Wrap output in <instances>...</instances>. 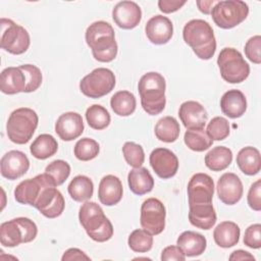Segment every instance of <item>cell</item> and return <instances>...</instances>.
<instances>
[{
	"instance_id": "cell-8",
	"label": "cell",
	"mask_w": 261,
	"mask_h": 261,
	"mask_svg": "<svg viewBox=\"0 0 261 261\" xmlns=\"http://www.w3.org/2000/svg\"><path fill=\"white\" fill-rule=\"evenodd\" d=\"M212 19L221 29L228 30L243 22L249 14V6L241 0L217 1L212 7Z\"/></svg>"
},
{
	"instance_id": "cell-13",
	"label": "cell",
	"mask_w": 261,
	"mask_h": 261,
	"mask_svg": "<svg viewBox=\"0 0 261 261\" xmlns=\"http://www.w3.org/2000/svg\"><path fill=\"white\" fill-rule=\"evenodd\" d=\"M213 194L214 182L210 175L199 172L191 177L188 184L189 206L212 203Z\"/></svg>"
},
{
	"instance_id": "cell-23",
	"label": "cell",
	"mask_w": 261,
	"mask_h": 261,
	"mask_svg": "<svg viewBox=\"0 0 261 261\" xmlns=\"http://www.w3.org/2000/svg\"><path fill=\"white\" fill-rule=\"evenodd\" d=\"M27 77L22 69L17 67H7L2 70L0 76V90L7 95H14L25 92Z\"/></svg>"
},
{
	"instance_id": "cell-26",
	"label": "cell",
	"mask_w": 261,
	"mask_h": 261,
	"mask_svg": "<svg viewBox=\"0 0 261 261\" xmlns=\"http://www.w3.org/2000/svg\"><path fill=\"white\" fill-rule=\"evenodd\" d=\"M189 207V220L191 224L204 230L213 227L216 222V212L212 203L197 204Z\"/></svg>"
},
{
	"instance_id": "cell-45",
	"label": "cell",
	"mask_w": 261,
	"mask_h": 261,
	"mask_svg": "<svg viewBox=\"0 0 261 261\" xmlns=\"http://www.w3.org/2000/svg\"><path fill=\"white\" fill-rule=\"evenodd\" d=\"M247 200L250 208L255 211L261 210V179H257L251 185Z\"/></svg>"
},
{
	"instance_id": "cell-21",
	"label": "cell",
	"mask_w": 261,
	"mask_h": 261,
	"mask_svg": "<svg viewBox=\"0 0 261 261\" xmlns=\"http://www.w3.org/2000/svg\"><path fill=\"white\" fill-rule=\"evenodd\" d=\"M178 116L187 129L204 128L207 122V112L197 101H186L179 106Z\"/></svg>"
},
{
	"instance_id": "cell-34",
	"label": "cell",
	"mask_w": 261,
	"mask_h": 261,
	"mask_svg": "<svg viewBox=\"0 0 261 261\" xmlns=\"http://www.w3.org/2000/svg\"><path fill=\"white\" fill-rule=\"evenodd\" d=\"M113 112L119 116H128L136 110L137 101L135 95L128 91L116 92L110 99Z\"/></svg>"
},
{
	"instance_id": "cell-1",
	"label": "cell",
	"mask_w": 261,
	"mask_h": 261,
	"mask_svg": "<svg viewBox=\"0 0 261 261\" xmlns=\"http://www.w3.org/2000/svg\"><path fill=\"white\" fill-rule=\"evenodd\" d=\"M85 37L96 60L110 62L116 57L118 47L115 41L114 30L110 23L104 20L93 22L88 27Z\"/></svg>"
},
{
	"instance_id": "cell-49",
	"label": "cell",
	"mask_w": 261,
	"mask_h": 261,
	"mask_svg": "<svg viewBox=\"0 0 261 261\" xmlns=\"http://www.w3.org/2000/svg\"><path fill=\"white\" fill-rule=\"evenodd\" d=\"M228 259L230 261H239V260H255V257L250 254L249 252L247 251H244V250H237V251H233Z\"/></svg>"
},
{
	"instance_id": "cell-36",
	"label": "cell",
	"mask_w": 261,
	"mask_h": 261,
	"mask_svg": "<svg viewBox=\"0 0 261 261\" xmlns=\"http://www.w3.org/2000/svg\"><path fill=\"white\" fill-rule=\"evenodd\" d=\"M86 119L90 127L101 130L109 125L111 117L106 108L101 105L94 104L87 109Z\"/></svg>"
},
{
	"instance_id": "cell-16",
	"label": "cell",
	"mask_w": 261,
	"mask_h": 261,
	"mask_svg": "<svg viewBox=\"0 0 261 261\" xmlns=\"http://www.w3.org/2000/svg\"><path fill=\"white\" fill-rule=\"evenodd\" d=\"M64 207V198L54 186L46 188L35 205V208H37L40 213L47 218H56L60 216Z\"/></svg>"
},
{
	"instance_id": "cell-7",
	"label": "cell",
	"mask_w": 261,
	"mask_h": 261,
	"mask_svg": "<svg viewBox=\"0 0 261 261\" xmlns=\"http://www.w3.org/2000/svg\"><path fill=\"white\" fill-rule=\"evenodd\" d=\"M222 79L229 84H240L250 74V66L240 51L234 48H223L217 58Z\"/></svg>"
},
{
	"instance_id": "cell-2",
	"label": "cell",
	"mask_w": 261,
	"mask_h": 261,
	"mask_svg": "<svg viewBox=\"0 0 261 261\" xmlns=\"http://www.w3.org/2000/svg\"><path fill=\"white\" fill-rule=\"evenodd\" d=\"M182 37L200 59L208 60L214 56L216 40L211 25L206 20L192 19L188 21L184 27Z\"/></svg>"
},
{
	"instance_id": "cell-48",
	"label": "cell",
	"mask_w": 261,
	"mask_h": 261,
	"mask_svg": "<svg viewBox=\"0 0 261 261\" xmlns=\"http://www.w3.org/2000/svg\"><path fill=\"white\" fill-rule=\"evenodd\" d=\"M62 261H72V260H91V258L82 250L77 248H70L66 250L61 258Z\"/></svg>"
},
{
	"instance_id": "cell-32",
	"label": "cell",
	"mask_w": 261,
	"mask_h": 261,
	"mask_svg": "<svg viewBox=\"0 0 261 261\" xmlns=\"http://www.w3.org/2000/svg\"><path fill=\"white\" fill-rule=\"evenodd\" d=\"M68 194L76 202H85L91 199L94 192L92 179L86 175H76L68 185Z\"/></svg>"
},
{
	"instance_id": "cell-19",
	"label": "cell",
	"mask_w": 261,
	"mask_h": 261,
	"mask_svg": "<svg viewBox=\"0 0 261 261\" xmlns=\"http://www.w3.org/2000/svg\"><path fill=\"white\" fill-rule=\"evenodd\" d=\"M145 32L151 43L163 45L171 39L173 35V24L168 17L158 14L147 21Z\"/></svg>"
},
{
	"instance_id": "cell-3",
	"label": "cell",
	"mask_w": 261,
	"mask_h": 261,
	"mask_svg": "<svg viewBox=\"0 0 261 261\" xmlns=\"http://www.w3.org/2000/svg\"><path fill=\"white\" fill-rule=\"evenodd\" d=\"M165 89V79L158 72H147L140 79L138 90L141 105L148 114L157 115L163 111L166 104Z\"/></svg>"
},
{
	"instance_id": "cell-4",
	"label": "cell",
	"mask_w": 261,
	"mask_h": 261,
	"mask_svg": "<svg viewBox=\"0 0 261 261\" xmlns=\"http://www.w3.org/2000/svg\"><path fill=\"white\" fill-rule=\"evenodd\" d=\"M79 219L87 234L93 241L103 243L112 238V223L97 203L86 201L80 208Z\"/></svg>"
},
{
	"instance_id": "cell-14",
	"label": "cell",
	"mask_w": 261,
	"mask_h": 261,
	"mask_svg": "<svg viewBox=\"0 0 261 261\" xmlns=\"http://www.w3.org/2000/svg\"><path fill=\"white\" fill-rule=\"evenodd\" d=\"M150 165L155 173L163 179L174 176L178 169L176 155L166 148H156L150 154Z\"/></svg>"
},
{
	"instance_id": "cell-20",
	"label": "cell",
	"mask_w": 261,
	"mask_h": 261,
	"mask_svg": "<svg viewBox=\"0 0 261 261\" xmlns=\"http://www.w3.org/2000/svg\"><path fill=\"white\" fill-rule=\"evenodd\" d=\"M55 132L63 141H72L79 138L84 132L82 115L76 112H65L55 122Z\"/></svg>"
},
{
	"instance_id": "cell-29",
	"label": "cell",
	"mask_w": 261,
	"mask_h": 261,
	"mask_svg": "<svg viewBox=\"0 0 261 261\" xmlns=\"http://www.w3.org/2000/svg\"><path fill=\"white\" fill-rule=\"evenodd\" d=\"M237 164L247 175H255L261 169V157L258 149L248 146L241 149L237 155Z\"/></svg>"
},
{
	"instance_id": "cell-37",
	"label": "cell",
	"mask_w": 261,
	"mask_h": 261,
	"mask_svg": "<svg viewBox=\"0 0 261 261\" xmlns=\"http://www.w3.org/2000/svg\"><path fill=\"white\" fill-rule=\"evenodd\" d=\"M128 247L137 253H146L152 249L153 237L145 229H135L127 240Z\"/></svg>"
},
{
	"instance_id": "cell-40",
	"label": "cell",
	"mask_w": 261,
	"mask_h": 261,
	"mask_svg": "<svg viewBox=\"0 0 261 261\" xmlns=\"http://www.w3.org/2000/svg\"><path fill=\"white\" fill-rule=\"evenodd\" d=\"M229 123L222 116L213 117L207 125L206 133L213 141H222L229 135Z\"/></svg>"
},
{
	"instance_id": "cell-28",
	"label": "cell",
	"mask_w": 261,
	"mask_h": 261,
	"mask_svg": "<svg viewBox=\"0 0 261 261\" xmlns=\"http://www.w3.org/2000/svg\"><path fill=\"white\" fill-rule=\"evenodd\" d=\"M241 229L239 225L232 221L220 222L213 231V238L221 248H230L239 243Z\"/></svg>"
},
{
	"instance_id": "cell-25",
	"label": "cell",
	"mask_w": 261,
	"mask_h": 261,
	"mask_svg": "<svg viewBox=\"0 0 261 261\" xmlns=\"http://www.w3.org/2000/svg\"><path fill=\"white\" fill-rule=\"evenodd\" d=\"M176 245L186 256L195 257L204 253L207 247V241L203 234L196 231L187 230L179 234Z\"/></svg>"
},
{
	"instance_id": "cell-6",
	"label": "cell",
	"mask_w": 261,
	"mask_h": 261,
	"mask_svg": "<svg viewBox=\"0 0 261 261\" xmlns=\"http://www.w3.org/2000/svg\"><path fill=\"white\" fill-rule=\"evenodd\" d=\"M37 233L38 227L32 219L17 217L0 225V243L4 247L12 248L34 241Z\"/></svg>"
},
{
	"instance_id": "cell-35",
	"label": "cell",
	"mask_w": 261,
	"mask_h": 261,
	"mask_svg": "<svg viewBox=\"0 0 261 261\" xmlns=\"http://www.w3.org/2000/svg\"><path fill=\"white\" fill-rule=\"evenodd\" d=\"M184 141L189 149L196 152L205 151L209 149L213 144V140L208 136L204 128L188 129L185 133Z\"/></svg>"
},
{
	"instance_id": "cell-27",
	"label": "cell",
	"mask_w": 261,
	"mask_h": 261,
	"mask_svg": "<svg viewBox=\"0 0 261 261\" xmlns=\"http://www.w3.org/2000/svg\"><path fill=\"white\" fill-rule=\"evenodd\" d=\"M127 182L130 191L139 196L150 193L154 188V178L145 167H136L128 172Z\"/></svg>"
},
{
	"instance_id": "cell-46",
	"label": "cell",
	"mask_w": 261,
	"mask_h": 261,
	"mask_svg": "<svg viewBox=\"0 0 261 261\" xmlns=\"http://www.w3.org/2000/svg\"><path fill=\"white\" fill-rule=\"evenodd\" d=\"M162 261H185L186 255L177 246H168L161 253Z\"/></svg>"
},
{
	"instance_id": "cell-10",
	"label": "cell",
	"mask_w": 261,
	"mask_h": 261,
	"mask_svg": "<svg viewBox=\"0 0 261 261\" xmlns=\"http://www.w3.org/2000/svg\"><path fill=\"white\" fill-rule=\"evenodd\" d=\"M115 83V75L110 69L98 67L82 79L80 90L85 96L98 99L110 93Z\"/></svg>"
},
{
	"instance_id": "cell-31",
	"label": "cell",
	"mask_w": 261,
	"mask_h": 261,
	"mask_svg": "<svg viewBox=\"0 0 261 261\" xmlns=\"http://www.w3.org/2000/svg\"><path fill=\"white\" fill-rule=\"evenodd\" d=\"M232 161V152L224 146H217L205 155V165L212 171H221Z\"/></svg>"
},
{
	"instance_id": "cell-42",
	"label": "cell",
	"mask_w": 261,
	"mask_h": 261,
	"mask_svg": "<svg viewBox=\"0 0 261 261\" xmlns=\"http://www.w3.org/2000/svg\"><path fill=\"white\" fill-rule=\"evenodd\" d=\"M27 77V88L24 93H32L38 90L42 84V72L39 67L33 64L19 65Z\"/></svg>"
},
{
	"instance_id": "cell-9",
	"label": "cell",
	"mask_w": 261,
	"mask_h": 261,
	"mask_svg": "<svg viewBox=\"0 0 261 261\" xmlns=\"http://www.w3.org/2000/svg\"><path fill=\"white\" fill-rule=\"evenodd\" d=\"M1 48L8 53L19 55L24 53L31 44L28 31L8 18H1Z\"/></svg>"
},
{
	"instance_id": "cell-39",
	"label": "cell",
	"mask_w": 261,
	"mask_h": 261,
	"mask_svg": "<svg viewBox=\"0 0 261 261\" xmlns=\"http://www.w3.org/2000/svg\"><path fill=\"white\" fill-rule=\"evenodd\" d=\"M45 173L52 179L55 187L61 186L70 174V166L64 160H54L46 166Z\"/></svg>"
},
{
	"instance_id": "cell-41",
	"label": "cell",
	"mask_w": 261,
	"mask_h": 261,
	"mask_svg": "<svg viewBox=\"0 0 261 261\" xmlns=\"http://www.w3.org/2000/svg\"><path fill=\"white\" fill-rule=\"evenodd\" d=\"M122 153L127 164L134 168L141 167L145 161V153L142 146L134 142L124 143L122 147Z\"/></svg>"
},
{
	"instance_id": "cell-50",
	"label": "cell",
	"mask_w": 261,
	"mask_h": 261,
	"mask_svg": "<svg viewBox=\"0 0 261 261\" xmlns=\"http://www.w3.org/2000/svg\"><path fill=\"white\" fill-rule=\"evenodd\" d=\"M196 3H197V6H198L199 10L202 13L210 14L211 10H212V7L216 3V1H214V0H198Z\"/></svg>"
},
{
	"instance_id": "cell-22",
	"label": "cell",
	"mask_w": 261,
	"mask_h": 261,
	"mask_svg": "<svg viewBox=\"0 0 261 261\" xmlns=\"http://www.w3.org/2000/svg\"><path fill=\"white\" fill-rule=\"evenodd\" d=\"M122 193V184L117 176L108 174L100 180L98 188V197L103 205H116L121 200Z\"/></svg>"
},
{
	"instance_id": "cell-17",
	"label": "cell",
	"mask_w": 261,
	"mask_h": 261,
	"mask_svg": "<svg viewBox=\"0 0 261 261\" xmlns=\"http://www.w3.org/2000/svg\"><path fill=\"white\" fill-rule=\"evenodd\" d=\"M216 190L219 200L226 205L237 204L241 200L244 192L240 177L232 172L223 173L219 177Z\"/></svg>"
},
{
	"instance_id": "cell-15",
	"label": "cell",
	"mask_w": 261,
	"mask_h": 261,
	"mask_svg": "<svg viewBox=\"0 0 261 261\" xmlns=\"http://www.w3.org/2000/svg\"><path fill=\"white\" fill-rule=\"evenodd\" d=\"M30 168L27 155L18 150H11L4 154L0 161V171L3 177L14 180L22 176Z\"/></svg>"
},
{
	"instance_id": "cell-47",
	"label": "cell",
	"mask_w": 261,
	"mask_h": 261,
	"mask_svg": "<svg viewBox=\"0 0 261 261\" xmlns=\"http://www.w3.org/2000/svg\"><path fill=\"white\" fill-rule=\"evenodd\" d=\"M187 1H178V0H159L158 7L163 13H171L177 11L181 8Z\"/></svg>"
},
{
	"instance_id": "cell-38",
	"label": "cell",
	"mask_w": 261,
	"mask_h": 261,
	"mask_svg": "<svg viewBox=\"0 0 261 261\" xmlns=\"http://www.w3.org/2000/svg\"><path fill=\"white\" fill-rule=\"evenodd\" d=\"M99 144L91 138L80 139L74 145V156L81 161H90L99 154Z\"/></svg>"
},
{
	"instance_id": "cell-33",
	"label": "cell",
	"mask_w": 261,
	"mask_h": 261,
	"mask_svg": "<svg viewBox=\"0 0 261 261\" xmlns=\"http://www.w3.org/2000/svg\"><path fill=\"white\" fill-rule=\"evenodd\" d=\"M154 132L159 141L164 143H172L176 141L179 136V123L172 116H164L157 121Z\"/></svg>"
},
{
	"instance_id": "cell-43",
	"label": "cell",
	"mask_w": 261,
	"mask_h": 261,
	"mask_svg": "<svg viewBox=\"0 0 261 261\" xmlns=\"http://www.w3.org/2000/svg\"><path fill=\"white\" fill-rule=\"evenodd\" d=\"M260 47H261V37L259 35H256L250 38L245 45V54L247 58L255 64L261 63Z\"/></svg>"
},
{
	"instance_id": "cell-30",
	"label": "cell",
	"mask_w": 261,
	"mask_h": 261,
	"mask_svg": "<svg viewBox=\"0 0 261 261\" xmlns=\"http://www.w3.org/2000/svg\"><path fill=\"white\" fill-rule=\"evenodd\" d=\"M57 150L58 143L56 139L49 134H42L38 136L30 147L32 155L40 160H44L53 156Z\"/></svg>"
},
{
	"instance_id": "cell-18",
	"label": "cell",
	"mask_w": 261,
	"mask_h": 261,
	"mask_svg": "<svg viewBox=\"0 0 261 261\" xmlns=\"http://www.w3.org/2000/svg\"><path fill=\"white\" fill-rule=\"evenodd\" d=\"M112 18L123 30L136 28L142 19V10L134 1H120L112 9Z\"/></svg>"
},
{
	"instance_id": "cell-44",
	"label": "cell",
	"mask_w": 261,
	"mask_h": 261,
	"mask_svg": "<svg viewBox=\"0 0 261 261\" xmlns=\"http://www.w3.org/2000/svg\"><path fill=\"white\" fill-rule=\"evenodd\" d=\"M244 244L252 249L261 248V224L255 223L250 225L244 234Z\"/></svg>"
},
{
	"instance_id": "cell-24",
	"label": "cell",
	"mask_w": 261,
	"mask_h": 261,
	"mask_svg": "<svg viewBox=\"0 0 261 261\" xmlns=\"http://www.w3.org/2000/svg\"><path fill=\"white\" fill-rule=\"evenodd\" d=\"M220 108L223 114L230 118H239L247 110V100L240 90H228L220 99Z\"/></svg>"
},
{
	"instance_id": "cell-12",
	"label": "cell",
	"mask_w": 261,
	"mask_h": 261,
	"mask_svg": "<svg viewBox=\"0 0 261 261\" xmlns=\"http://www.w3.org/2000/svg\"><path fill=\"white\" fill-rule=\"evenodd\" d=\"M50 186L55 187L46 173L38 174L34 178H28L19 182L14 190V198L20 204L35 207L43 191Z\"/></svg>"
},
{
	"instance_id": "cell-5",
	"label": "cell",
	"mask_w": 261,
	"mask_h": 261,
	"mask_svg": "<svg viewBox=\"0 0 261 261\" xmlns=\"http://www.w3.org/2000/svg\"><path fill=\"white\" fill-rule=\"evenodd\" d=\"M38 122L39 117L35 110L27 107L13 110L6 123L8 139L14 144H27L32 139Z\"/></svg>"
},
{
	"instance_id": "cell-11",
	"label": "cell",
	"mask_w": 261,
	"mask_h": 261,
	"mask_svg": "<svg viewBox=\"0 0 261 261\" xmlns=\"http://www.w3.org/2000/svg\"><path fill=\"white\" fill-rule=\"evenodd\" d=\"M166 211L163 203L156 198L145 200L141 206L140 222L142 227L152 236L159 234L165 227Z\"/></svg>"
}]
</instances>
